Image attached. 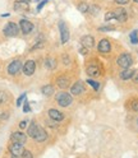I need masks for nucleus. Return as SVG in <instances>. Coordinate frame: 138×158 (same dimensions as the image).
Masks as SVG:
<instances>
[{
  "label": "nucleus",
  "mask_w": 138,
  "mask_h": 158,
  "mask_svg": "<svg viewBox=\"0 0 138 158\" xmlns=\"http://www.w3.org/2000/svg\"><path fill=\"white\" fill-rule=\"evenodd\" d=\"M55 100H56V102H58L59 106L68 107V106L72 105L73 97H72V94H69V93H67V92H59V93H56V96H55Z\"/></svg>",
  "instance_id": "1"
},
{
  "label": "nucleus",
  "mask_w": 138,
  "mask_h": 158,
  "mask_svg": "<svg viewBox=\"0 0 138 158\" xmlns=\"http://www.w3.org/2000/svg\"><path fill=\"white\" fill-rule=\"evenodd\" d=\"M116 64H118V66H120L123 69H128V68H131V65L133 64V57H132L131 54L124 52L116 59Z\"/></svg>",
  "instance_id": "2"
},
{
  "label": "nucleus",
  "mask_w": 138,
  "mask_h": 158,
  "mask_svg": "<svg viewBox=\"0 0 138 158\" xmlns=\"http://www.w3.org/2000/svg\"><path fill=\"white\" fill-rule=\"evenodd\" d=\"M19 31H21V29H19V26L15 24V23H13V22L6 23L5 27H4V29H3L4 35L8 36V37H15L19 33Z\"/></svg>",
  "instance_id": "3"
},
{
  "label": "nucleus",
  "mask_w": 138,
  "mask_h": 158,
  "mask_svg": "<svg viewBox=\"0 0 138 158\" xmlns=\"http://www.w3.org/2000/svg\"><path fill=\"white\" fill-rule=\"evenodd\" d=\"M59 27V31H60V40H62V44H67L69 41V37H71V35H69V28L67 26V23L64 21H60L58 24Z\"/></svg>",
  "instance_id": "4"
},
{
  "label": "nucleus",
  "mask_w": 138,
  "mask_h": 158,
  "mask_svg": "<svg viewBox=\"0 0 138 158\" xmlns=\"http://www.w3.org/2000/svg\"><path fill=\"white\" fill-rule=\"evenodd\" d=\"M23 151H24V148H23V144H21V143H15V142H13L11 145H9V152H11L12 156H14V157L22 156Z\"/></svg>",
  "instance_id": "5"
},
{
  "label": "nucleus",
  "mask_w": 138,
  "mask_h": 158,
  "mask_svg": "<svg viewBox=\"0 0 138 158\" xmlns=\"http://www.w3.org/2000/svg\"><path fill=\"white\" fill-rule=\"evenodd\" d=\"M21 69H22L21 60H13L11 64L8 65V73L11 75H15V74H18L19 72H21Z\"/></svg>",
  "instance_id": "6"
},
{
  "label": "nucleus",
  "mask_w": 138,
  "mask_h": 158,
  "mask_svg": "<svg viewBox=\"0 0 138 158\" xmlns=\"http://www.w3.org/2000/svg\"><path fill=\"white\" fill-rule=\"evenodd\" d=\"M19 29L22 31L23 35H28L33 31V24L27 21V19H21V22H19Z\"/></svg>",
  "instance_id": "7"
},
{
  "label": "nucleus",
  "mask_w": 138,
  "mask_h": 158,
  "mask_svg": "<svg viewBox=\"0 0 138 158\" xmlns=\"http://www.w3.org/2000/svg\"><path fill=\"white\" fill-rule=\"evenodd\" d=\"M114 13V19H116L118 22H125L127 19H128V13L124 8H118L115 9V10L113 12Z\"/></svg>",
  "instance_id": "8"
},
{
  "label": "nucleus",
  "mask_w": 138,
  "mask_h": 158,
  "mask_svg": "<svg viewBox=\"0 0 138 158\" xmlns=\"http://www.w3.org/2000/svg\"><path fill=\"white\" fill-rule=\"evenodd\" d=\"M84 92V84L82 81H77L72 87H71V94L72 96H80Z\"/></svg>",
  "instance_id": "9"
},
{
  "label": "nucleus",
  "mask_w": 138,
  "mask_h": 158,
  "mask_svg": "<svg viewBox=\"0 0 138 158\" xmlns=\"http://www.w3.org/2000/svg\"><path fill=\"white\" fill-rule=\"evenodd\" d=\"M98 51L102 52V54H107V52H110L111 50V45H110V41L107 38H102L100 42H98Z\"/></svg>",
  "instance_id": "10"
},
{
  "label": "nucleus",
  "mask_w": 138,
  "mask_h": 158,
  "mask_svg": "<svg viewBox=\"0 0 138 158\" xmlns=\"http://www.w3.org/2000/svg\"><path fill=\"white\" fill-rule=\"evenodd\" d=\"M35 70H36V63L33 60H27L26 64L23 65V73L29 77L35 73Z\"/></svg>",
  "instance_id": "11"
},
{
  "label": "nucleus",
  "mask_w": 138,
  "mask_h": 158,
  "mask_svg": "<svg viewBox=\"0 0 138 158\" xmlns=\"http://www.w3.org/2000/svg\"><path fill=\"white\" fill-rule=\"evenodd\" d=\"M11 139H12L13 142H15V143L24 144V143L27 142V135H26L24 133H22V131H14V133H12V135H11Z\"/></svg>",
  "instance_id": "12"
},
{
  "label": "nucleus",
  "mask_w": 138,
  "mask_h": 158,
  "mask_svg": "<svg viewBox=\"0 0 138 158\" xmlns=\"http://www.w3.org/2000/svg\"><path fill=\"white\" fill-rule=\"evenodd\" d=\"M81 45L83 47H86L87 50H90V48H92L95 46V40L92 36L90 35H84L82 38H81Z\"/></svg>",
  "instance_id": "13"
},
{
  "label": "nucleus",
  "mask_w": 138,
  "mask_h": 158,
  "mask_svg": "<svg viewBox=\"0 0 138 158\" xmlns=\"http://www.w3.org/2000/svg\"><path fill=\"white\" fill-rule=\"evenodd\" d=\"M28 6H29V0H17L14 3V10L23 12L27 10Z\"/></svg>",
  "instance_id": "14"
},
{
  "label": "nucleus",
  "mask_w": 138,
  "mask_h": 158,
  "mask_svg": "<svg viewBox=\"0 0 138 158\" xmlns=\"http://www.w3.org/2000/svg\"><path fill=\"white\" fill-rule=\"evenodd\" d=\"M49 116H50V118L51 120H54V121H62L63 118H64V115L60 112V111H58V110H55V108H50L49 110Z\"/></svg>",
  "instance_id": "15"
},
{
  "label": "nucleus",
  "mask_w": 138,
  "mask_h": 158,
  "mask_svg": "<svg viewBox=\"0 0 138 158\" xmlns=\"http://www.w3.org/2000/svg\"><path fill=\"white\" fill-rule=\"evenodd\" d=\"M134 73H136V70H133V69H131V68H128V69H123V70L120 72L119 77H120L122 81H129V79L133 78Z\"/></svg>",
  "instance_id": "16"
},
{
  "label": "nucleus",
  "mask_w": 138,
  "mask_h": 158,
  "mask_svg": "<svg viewBox=\"0 0 138 158\" xmlns=\"http://www.w3.org/2000/svg\"><path fill=\"white\" fill-rule=\"evenodd\" d=\"M56 84H58L59 88H62V89H65V88L69 87V78H68V77H64V75L59 77V78L56 79Z\"/></svg>",
  "instance_id": "17"
},
{
  "label": "nucleus",
  "mask_w": 138,
  "mask_h": 158,
  "mask_svg": "<svg viewBox=\"0 0 138 158\" xmlns=\"http://www.w3.org/2000/svg\"><path fill=\"white\" fill-rule=\"evenodd\" d=\"M38 127H40V126H38L35 121H32L31 125H29V126H28V129H27V135L35 139V136H36V134H37V131H38Z\"/></svg>",
  "instance_id": "18"
},
{
  "label": "nucleus",
  "mask_w": 138,
  "mask_h": 158,
  "mask_svg": "<svg viewBox=\"0 0 138 158\" xmlns=\"http://www.w3.org/2000/svg\"><path fill=\"white\" fill-rule=\"evenodd\" d=\"M46 139H47V133L40 126V127H38V131H37L36 136H35V140H36V142H44V140H46Z\"/></svg>",
  "instance_id": "19"
},
{
  "label": "nucleus",
  "mask_w": 138,
  "mask_h": 158,
  "mask_svg": "<svg viewBox=\"0 0 138 158\" xmlns=\"http://www.w3.org/2000/svg\"><path fill=\"white\" fill-rule=\"evenodd\" d=\"M87 74L90 77H97L98 74H100V70H98V66L96 65H90L87 68Z\"/></svg>",
  "instance_id": "20"
},
{
  "label": "nucleus",
  "mask_w": 138,
  "mask_h": 158,
  "mask_svg": "<svg viewBox=\"0 0 138 158\" xmlns=\"http://www.w3.org/2000/svg\"><path fill=\"white\" fill-rule=\"evenodd\" d=\"M41 92H42V94L44 96H51V94H54V87L53 85H50V84H47V85H44L42 88H41Z\"/></svg>",
  "instance_id": "21"
},
{
  "label": "nucleus",
  "mask_w": 138,
  "mask_h": 158,
  "mask_svg": "<svg viewBox=\"0 0 138 158\" xmlns=\"http://www.w3.org/2000/svg\"><path fill=\"white\" fill-rule=\"evenodd\" d=\"M45 66L47 69H54L56 66V61H55V59H51V57H49L46 59V61H45Z\"/></svg>",
  "instance_id": "22"
},
{
  "label": "nucleus",
  "mask_w": 138,
  "mask_h": 158,
  "mask_svg": "<svg viewBox=\"0 0 138 158\" xmlns=\"http://www.w3.org/2000/svg\"><path fill=\"white\" fill-rule=\"evenodd\" d=\"M86 82H87V84H90L95 91H98V89H100V83L96 82V81H93V79H90V78H88Z\"/></svg>",
  "instance_id": "23"
},
{
  "label": "nucleus",
  "mask_w": 138,
  "mask_h": 158,
  "mask_svg": "<svg viewBox=\"0 0 138 158\" xmlns=\"http://www.w3.org/2000/svg\"><path fill=\"white\" fill-rule=\"evenodd\" d=\"M88 9H90V5H88L87 3H80L78 4V10L82 12V13H87L88 12Z\"/></svg>",
  "instance_id": "24"
},
{
  "label": "nucleus",
  "mask_w": 138,
  "mask_h": 158,
  "mask_svg": "<svg viewBox=\"0 0 138 158\" xmlns=\"http://www.w3.org/2000/svg\"><path fill=\"white\" fill-rule=\"evenodd\" d=\"M129 40L133 45H137L138 44V31H133L131 35H129Z\"/></svg>",
  "instance_id": "25"
},
{
  "label": "nucleus",
  "mask_w": 138,
  "mask_h": 158,
  "mask_svg": "<svg viewBox=\"0 0 138 158\" xmlns=\"http://www.w3.org/2000/svg\"><path fill=\"white\" fill-rule=\"evenodd\" d=\"M88 13H91L92 15H97L98 13H100V6H97V5H91L90 9H88Z\"/></svg>",
  "instance_id": "26"
},
{
  "label": "nucleus",
  "mask_w": 138,
  "mask_h": 158,
  "mask_svg": "<svg viewBox=\"0 0 138 158\" xmlns=\"http://www.w3.org/2000/svg\"><path fill=\"white\" fill-rule=\"evenodd\" d=\"M115 27L113 26H105V27H100L98 28V31H101V32H109V31H114Z\"/></svg>",
  "instance_id": "27"
},
{
  "label": "nucleus",
  "mask_w": 138,
  "mask_h": 158,
  "mask_svg": "<svg viewBox=\"0 0 138 158\" xmlns=\"http://www.w3.org/2000/svg\"><path fill=\"white\" fill-rule=\"evenodd\" d=\"M23 112H31V107H29V102L26 100L24 101V105H23Z\"/></svg>",
  "instance_id": "28"
},
{
  "label": "nucleus",
  "mask_w": 138,
  "mask_h": 158,
  "mask_svg": "<svg viewBox=\"0 0 138 158\" xmlns=\"http://www.w3.org/2000/svg\"><path fill=\"white\" fill-rule=\"evenodd\" d=\"M8 100V96L5 92H0V103H4Z\"/></svg>",
  "instance_id": "29"
},
{
  "label": "nucleus",
  "mask_w": 138,
  "mask_h": 158,
  "mask_svg": "<svg viewBox=\"0 0 138 158\" xmlns=\"http://www.w3.org/2000/svg\"><path fill=\"white\" fill-rule=\"evenodd\" d=\"M26 100V93H23V94H21L18 97V100H17V106H21L22 105V102Z\"/></svg>",
  "instance_id": "30"
},
{
  "label": "nucleus",
  "mask_w": 138,
  "mask_h": 158,
  "mask_svg": "<svg viewBox=\"0 0 138 158\" xmlns=\"http://www.w3.org/2000/svg\"><path fill=\"white\" fill-rule=\"evenodd\" d=\"M111 19H114V13L113 12H107L106 14H105V21H111Z\"/></svg>",
  "instance_id": "31"
},
{
  "label": "nucleus",
  "mask_w": 138,
  "mask_h": 158,
  "mask_svg": "<svg viewBox=\"0 0 138 158\" xmlns=\"http://www.w3.org/2000/svg\"><path fill=\"white\" fill-rule=\"evenodd\" d=\"M22 158H33V156H32V153L29 152V151H23Z\"/></svg>",
  "instance_id": "32"
},
{
  "label": "nucleus",
  "mask_w": 138,
  "mask_h": 158,
  "mask_svg": "<svg viewBox=\"0 0 138 158\" xmlns=\"http://www.w3.org/2000/svg\"><path fill=\"white\" fill-rule=\"evenodd\" d=\"M114 2L116 4H119V5H125V4L129 3V0H114Z\"/></svg>",
  "instance_id": "33"
},
{
  "label": "nucleus",
  "mask_w": 138,
  "mask_h": 158,
  "mask_svg": "<svg viewBox=\"0 0 138 158\" xmlns=\"http://www.w3.org/2000/svg\"><path fill=\"white\" fill-rule=\"evenodd\" d=\"M46 3H47V0H44V2H41L40 4H38V5H37V9H36V10H41V9L44 8V5H45Z\"/></svg>",
  "instance_id": "34"
},
{
  "label": "nucleus",
  "mask_w": 138,
  "mask_h": 158,
  "mask_svg": "<svg viewBox=\"0 0 138 158\" xmlns=\"http://www.w3.org/2000/svg\"><path fill=\"white\" fill-rule=\"evenodd\" d=\"M132 110L138 112V101H134V102L132 103Z\"/></svg>",
  "instance_id": "35"
},
{
  "label": "nucleus",
  "mask_w": 138,
  "mask_h": 158,
  "mask_svg": "<svg viewBox=\"0 0 138 158\" xmlns=\"http://www.w3.org/2000/svg\"><path fill=\"white\" fill-rule=\"evenodd\" d=\"M27 120H23V121H21V124H19V127H21V129H24V127L27 126Z\"/></svg>",
  "instance_id": "36"
},
{
  "label": "nucleus",
  "mask_w": 138,
  "mask_h": 158,
  "mask_svg": "<svg viewBox=\"0 0 138 158\" xmlns=\"http://www.w3.org/2000/svg\"><path fill=\"white\" fill-rule=\"evenodd\" d=\"M132 79H133V82H134V83H138V74H137V73H134V75H133V78H132Z\"/></svg>",
  "instance_id": "37"
},
{
  "label": "nucleus",
  "mask_w": 138,
  "mask_h": 158,
  "mask_svg": "<svg viewBox=\"0 0 138 158\" xmlns=\"http://www.w3.org/2000/svg\"><path fill=\"white\" fill-rule=\"evenodd\" d=\"M133 2H134V3H137V4H138V0H133Z\"/></svg>",
  "instance_id": "38"
},
{
  "label": "nucleus",
  "mask_w": 138,
  "mask_h": 158,
  "mask_svg": "<svg viewBox=\"0 0 138 158\" xmlns=\"http://www.w3.org/2000/svg\"><path fill=\"white\" fill-rule=\"evenodd\" d=\"M33 2H37V3H38V2H40V0H33Z\"/></svg>",
  "instance_id": "39"
}]
</instances>
